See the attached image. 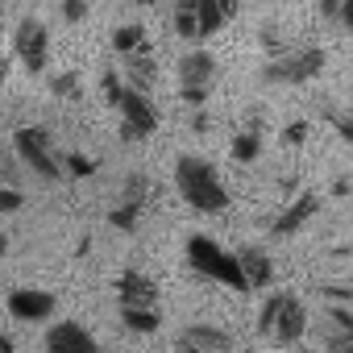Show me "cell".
Masks as SVG:
<instances>
[{
	"instance_id": "cell-1",
	"label": "cell",
	"mask_w": 353,
	"mask_h": 353,
	"mask_svg": "<svg viewBox=\"0 0 353 353\" xmlns=\"http://www.w3.org/2000/svg\"><path fill=\"white\" fill-rule=\"evenodd\" d=\"M174 188L179 196L196 208V212H225L229 208V192L221 183V174L208 158H196V154H183L174 162Z\"/></svg>"
},
{
	"instance_id": "cell-2",
	"label": "cell",
	"mask_w": 353,
	"mask_h": 353,
	"mask_svg": "<svg viewBox=\"0 0 353 353\" xmlns=\"http://www.w3.org/2000/svg\"><path fill=\"white\" fill-rule=\"evenodd\" d=\"M188 266H192L196 274H204V279H216V283L241 291V295L254 291V287H250V274H245V266H241V254H229L225 245H216V241L204 237V233H192V237H188Z\"/></svg>"
},
{
	"instance_id": "cell-3",
	"label": "cell",
	"mask_w": 353,
	"mask_h": 353,
	"mask_svg": "<svg viewBox=\"0 0 353 353\" xmlns=\"http://www.w3.org/2000/svg\"><path fill=\"white\" fill-rule=\"evenodd\" d=\"M258 332L274 345H295L303 332H307V307L299 295L291 291H274L266 295L262 312H258Z\"/></svg>"
},
{
	"instance_id": "cell-4",
	"label": "cell",
	"mask_w": 353,
	"mask_h": 353,
	"mask_svg": "<svg viewBox=\"0 0 353 353\" xmlns=\"http://www.w3.org/2000/svg\"><path fill=\"white\" fill-rule=\"evenodd\" d=\"M13 150H17V158L38 174V179H46V183L63 179L67 158H59V150H54V141H50V133L42 125H21L13 133Z\"/></svg>"
},
{
	"instance_id": "cell-5",
	"label": "cell",
	"mask_w": 353,
	"mask_h": 353,
	"mask_svg": "<svg viewBox=\"0 0 353 353\" xmlns=\"http://www.w3.org/2000/svg\"><path fill=\"white\" fill-rule=\"evenodd\" d=\"M320 71H324V50H320V46L283 50V54H274V59L262 67V83H291V88H299V83L316 79Z\"/></svg>"
},
{
	"instance_id": "cell-6",
	"label": "cell",
	"mask_w": 353,
	"mask_h": 353,
	"mask_svg": "<svg viewBox=\"0 0 353 353\" xmlns=\"http://www.w3.org/2000/svg\"><path fill=\"white\" fill-rule=\"evenodd\" d=\"M212 79H216V59L208 54V50H192V54H183V63H179V96L188 100V104H204L208 100V92H212Z\"/></svg>"
},
{
	"instance_id": "cell-7",
	"label": "cell",
	"mask_w": 353,
	"mask_h": 353,
	"mask_svg": "<svg viewBox=\"0 0 353 353\" xmlns=\"http://www.w3.org/2000/svg\"><path fill=\"white\" fill-rule=\"evenodd\" d=\"M121 112V141H145L158 129V108L150 104V96L141 88H129L125 100L117 104Z\"/></svg>"
},
{
	"instance_id": "cell-8",
	"label": "cell",
	"mask_w": 353,
	"mask_h": 353,
	"mask_svg": "<svg viewBox=\"0 0 353 353\" xmlns=\"http://www.w3.org/2000/svg\"><path fill=\"white\" fill-rule=\"evenodd\" d=\"M13 54H17V63H21L30 75L46 71V59H50V34H46V26L34 21V17H26V21L13 30Z\"/></svg>"
},
{
	"instance_id": "cell-9",
	"label": "cell",
	"mask_w": 353,
	"mask_h": 353,
	"mask_svg": "<svg viewBox=\"0 0 353 353\" xmlns=\"http://www.w3.org/2000/svg\"><path fill=\"white\" fill-rule=\"evenodd\" d=\"M9 316L13 320H21V324H38V320H50L54 316V295L50 291H42V287H17V291H9Z\"/></svg>"
},
{
	"instance_id": "cell-10",
	"label": "cell",
	"mask_w": 353,
	"mask_h": 353,
	"mask_svg": "<svg viewBox=\"0 0 353 353\" xmlns=\"http://www.w3.org/2000/svg\"><path fill=\"white\" fill-rule=\"evenodd\" d=\"M174 349L179 353H225V349H233V332H225L216 324H188L174 336Z\"/></svg>"
},
{
	"instance_id": "cell-11",
	"label": "cell",
	"mask_w": 353,
	"mask_h": 353,
	"mask_svg": "<svg viewBox=\"0 0 353 353\" xmlns=\"http://www.w3.org/2000/svg\"><path fill=\"white\" fill-rule=\"evenodd\" d=\"M320 345L332 353L353 349V307L349 303H328L324 324H320Z\"/></svg>"
},
{
	"instance_id": "cell-12",
	"label": "cell",
	"mask_w": 353,
	"mask_h": 353,
	"mask_svg": "<svg viewBox=\"0 0 353 353\" xmlns=\"http://www.w3.org/2000/svg\"><path fill=\"white\" fill-rule=\"evenodd\" d=\"M316 208H320V200H316L312 192L295 196V200H291V204H287L274 221H270V233H274V237H295V233H299V229L316 216Z\"/></svg>"
},
{
	"instance_id": "cell-13",
	"label": "cell",
	"mask_w": 353,
	"mask_h": 353,
	"mask_svg": "<svg viewBox=\"0 0 353 353\" xmlns=\"http://www.w3.org/2000/svg\"><path fill=\"white\" fill-rule=\"evenodd\" d=\"M46 349L50 353H92L96 349V336L83 324H75V320H59L46 332Z\"/></svg>"
},
{
	"instance_id": "cell-14",
	"label": "cell",
	"mask_w": 353,
	"mask_h": 353,
	"mask_svg": "<svg viewBox=\"0 0 353 353\" xmlns=\"http://www.w3.org/2000/svg\"><path fill=\"white\" fill-rule=\"evenodd\" d=\"M117 299H121V307H129V303H150V307H158L162 291H158V283H154L150 274L125 270V274L117 279Z\"/></svg>"
},
{
	"instance_id": "cell-15",
	"label": "cell",
	"mask_w": 353,
	"mask_h": 353,
	"mask_svg": "<svg viewBox=\"0 0 353 353\" xmlns=\"http://www.w3.org/2000/svg\"><path fill=\"white\" fill-rule=\"evenodd\" d=\"M125 59V79H129V88H154V79H158V59H154V50H150V42L145 46H137V50H129V54H121Z\"/></svg>"
},
{
	"instance_id": "cell-16",
	"label": "cell",
	"mask_w": 353,
	"mask_h": 353,
	"mask_svg": "<svg viewBox=\"0 0 353 353\" xmlns=\"http://www.w3.org/2000/svg\"><path fill=\"white\" fill-rule=\"evenodd\" d=\"M174 34L183 42H204V17H200V0H179L174 5Z\"/></svg>"
},
{
	"instance_id": "cell-17",
	"label": "cell",
	"mask_w": 353,
	"mask_h": 353,
	"mask_svg": "<svg viewBox=\"0 0 353 353\" xmlns=\"http://www.w3.org/2000/svg\"><path fill=\"white\" fill-rule=\"evenodd\" d=\"M237 254H241V266H245V274H250V287H270V279H274L270 254L258 250V245H241Z\"/></svg>"
},
{
	"instance_id": "cell-18",
	"label": "cell",
	"mask_w": 353,
	"mask_h": 353,
	"mask_svg": "<svg viewBox=\"0 0 353 353\" xmlns=\"http://www.w3.org/2000/svg\"><path fill=\"white\" fill-rule=\"evenodd\" d=\"M121 324H125L129 332L150 336V332H158V328H162V312H158V307H150V303H129V307H121Z\"/></svg>"
},
{
	"instance_id": "cell-19",
	"label": "cell",
	"mask_w": 353,
	"mask_h": 353,
	"mask_svg": "<svg viewBox=\"0 0 353 353\" xmlns=\"http://www.w3.org/2000/svg\"><path fill=\"white\" fill-rule=\"evenodd\" d=\"M258 154H262V129H258V121H250V125L233 137V158H237L241 166H250Z\"/></svg>"
},
{
	"instance_id": "cell-20",
	"label": "cell",
	"mask_w": 353,
	"mask_h": 353,
	"mask_svg": "<svg viewBox=\"0 0 353 353\" xmlns=\"http://www.w3.org/2000/svg\"><path fill=\"white\" fill-rule=\"evenodd\" d=\"M141 212H145V200H121L112 212H108V225L117 229V233H133L137 229V221H141Z\"/></svg>"
},
{
	"instance_id": "cell-21",
	"label": "cell",
	"mask_w": 353,
	"mask_h": 353,
	"mask_svg": "<svg viewBox=\"0 0 353 353\" xmlns=\"http://www.w3.org/2000/svg\"><path fill=\"white\" fill-rule=\"evenodd\" d=\"M137 46H145V30L133 21V26H121L117 34H112V50L117 54H129V50H137Z\"/></svg>"
},
{
	"instance_id": "cell-22",
	"label": "cell",
	"mask_w": 353,
	"mask_h": 353,
	"mask_svg": "<svg viewBox=\"0 0 353 353\" xmlns=\"http://www.w3.org/2000/svg\"><path fill=\"white\" fill-rule=\"evenodd\" d=\"M200 17H204V34H208V38H212V34H221V30H225V21H229V13H225L221 0H200Z\"/></svg>"
},
{
	"instance_id": "cell-23",
	"label": "cell",
	"mask_w": 353,
	"mask_h": 353,
	"mask_svg": "<svg viewBox=\"0 0 353 353\" xmlns=\"http://www.w3.org/2000/svg\"><path fill=\"white\" fill-rule=\"evenodd\" d=\"M50 92H54L59 100H79V75H75V71H59V75L50 79Z\"/></svg>"
},
{
	"instance_id": "cell-24",
	"label": "cell",
	"mask_w": 353,
	"mask_h": 353,
	"mask_svg": "<svg viewBox=\"0 0 353 353\" xmlns=\"http://www.w3.org/2000/svg\"><path fill=\"white\" fill-rule=\"evenodd\" d=\"M100 88H104V100H108V104L117 108V104L125 100V92H129V79H125V75H117V71H104Z\"/></svg>"
},
{
	"instance_id": "cell-25",
	"label": "cell",
	"mask_w": 353,
	"mask_h": 353,
	"mask_svg": "<svg viewBox=\"0 0 353 353\" xmlns=\"http://www.w3.org/2000/svg\"><path fill=\"white\" fill-rule=\"evenodd\" d=\"M67 174H71V179H88V174H96V158L71 150V154H67Z\"/></svg>"
},
{
	"instance_id": "cell-26",
	"label": "cell",
	"mask_w": 353,
	"mask_h": 353,
	"mask_svg": "<svg viewBox=\"0 0 353 353\" xmlns=\"http://www.w3.org/2000/svg\"><path fill=\"white\" fill-rule=\"evenodd\" d=\"M328 125H332V129H336V133H341V137H345L349 145H353V112H341V108H328Z\"/></svg>"
},
{
	"instance_id": "cell-27",
	"label": "cell",
	"mask_w": 353,
	"mask_h": 353,
	"mask_svg": "<svg viewBox=\"0 0 353 353\" xmlns=\"http://www.w3.org/2000/svg\"><path fill=\"white\" fill-rule=\"evenodd\" d=\"M320 291H324L328 303H349L353 299V283H324Z\"/></svg>"
},
{
	"instance_id": "cell-28",
	"label": "cell",
	"mask_w": 353,
	"mask_h": 353,
	"mask_svg": "<svg viewBox=\"0 0 353 353\" xmlns=\"http://www.w3.org/2000/svg\"><path fill=\"white\" fill-rule=\"evenodd\" d=\"M63 17H67V26H79L83 17H88V0H63Z\"/></svg>"
},
{
	"instance_id": "cell-29",
	"label": "cell",
	"mask_w": 353,
	"mask_h": 353,
	"mask_svg": "<svg viewBox=\"0 0 353 353\" xmlns=\"http://www.w3.org/2000/svg\"><path fill=\"white\" fill-rule=\"evenodd\" d=\"M307 141V121H291L283 129V145H303Z\"/></svg>"
},
{
	"instance_id": "cell-30",
	"label": "cell",
	"mask_w": 353,
	"mask_h": 353,
	"mask_svg": "<svg viewBox=\"0 0 353 353\" xmlns=\"http://www.w3.org/2000/svg\"><path fill=\"white\" fill-rule=\"evenodd\" d=\"M21 208V192L13 188V183H5V192H0V212H5V216H13Z\"/></svg>"
},
{
	"instance_id": "cell-31",
	"label": "cell",
	"mask_w": 353,
	"mask_h": 353,
	"mask_svg": "<svg viewBox=\"0 0 353 353\" xmlns=\"http://www.w3.org/2000/svg\"><path fill=\"white\" fill-rule=\"evenodd\" d=\"M341 9H345V0H320V13L328 21H341Z\"/></svg>"
},
{
	"instance_id": "cell-32",
	"label": "cell",
	"mask_w": 353,
	"mask_h": 353,
	"mask_svg": "<svg viewBox=\"0 0 353 353\" xmlns=\"http://www.w3.org/2000/svg\"><path fill=\"white\" fill-rule=\"evenodd\" d=\"M208 129H212V117H208V112L200 108V112L192 117V133H208Z\"/></svg>"
},
{
	"instance_id": "cell-33",
	"label": "cell",
	"mask_w": 353,
	"mask_h": 353,
	"mask_svg": "<svg viewBox=\"0 0 353 353\" xmlns=\"http://www.w3.org/2000/svg\"><path fill=\"white\" fill-rule=\"evenodd\" d=\"M5 183H13V188L21 183V174H17V162H13V158H5Z\"/></svg>"
},
{
	"instance_id": "cell-34",
	"label": "cell",
	"mask_w": 353,
	"mask_h": 353,
	"mask_svg": "<svg viewBox=\"0 0 353 353\" xmlns=\"http://www.w3.org/2000/svg\"><path fill=\"white\" fill-rule=\"evenodd\" d=\"M341 26L353 34V0H345V9H341Z\"/></svg>"
},
{
	"instance_id": "cell-35",
	"label": "cell",
	"mask_w": 353,
	"mask_h": 353,
	"mask_svg": "<svg viewBox=\"0 0 353 353\" xmlns=\"http://www.w3.org/2000/svg\"><path fill=\"white\" fill-rule=\"evenodd\" d=\"M221 5H225V13H229V17H237V9H241V0H221Z\"/></svg>"
},
{
	"instance_id": "cell-36",
	"label": "cell",
	"mask_w": 353,
	"mask_h": 353,
	"mask_svg": "<svg viewBox=\"0 0 353 353\" xmlns=\"http://www.w3.org/2000/svg\"><path fill=\"white\" fill-rule=\"evenodd\" d=\"M137 5H154V0H137Z\"/></svg>"
}]
</instances>
